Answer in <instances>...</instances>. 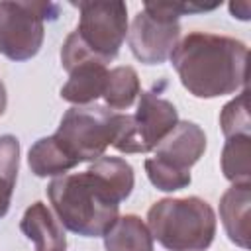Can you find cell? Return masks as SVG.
<instances>
[{"mask_svg":"<svg viewBox=\"0 0 251 251\" xmlns=\"http://www.w3.org/2000/svg\"><path fill=\"white\" fill-rule=\"evenodd\" d=\"M249 90L243 88L235 98H231L220 112V126L224 137L233 135H251V120H249Z\"/></svg>","mask_w":251,"mask_h":251,"instance_id":"18","label":"cell"},{"mask_svg":"<svg viewBox=\"0 0 251 251\" xmlns=\"http://www.w3.org/2000/svg\"><path fill=\"white\" fill-rule=\"evenodd\" d=\"M106 251H153V237L143 220L135 214H126L104 235Z\"/></svg>","mask_w":251,"mask_h":251,"instance_id":"13","label":"cell"},{"mask_svg":"<svg viewBox=\"0 0 251 251\" xmlns=\"http://www.w3.org/2000/svg\"><path fill=\"white\" fill-rule=\"evenodd\" d=\"M222 173L231 184L251 182V135L227 137L222 149Z\"/></svg>","mask_w":251,"mask_h":251,"instance_id":"16","label":"cell"},{"mask_svg":"<svg viewBox=\"0 0 251 251\" xmlns=\"http://www.w3.org/2000/svg\"><path fill=\"white\" fill-rule=\"evenodd\" d=\"M153 151V159L161 165L176 173H190V167L198 163L206 151V133L198 124L178 120L175 129Z\"/></svg>","mask_w":251,"mask_h":251,"instance_id":"9","label":"cell"},{"mask_svg":"<svg viewBox=\"0 0 251 251\" xmlns=\"http://www.w3.org/2000/svg\"><path fill=\"white\" fill-rule=\"evenodd\" d=\"M108 78L106 65L82 63L69 73V80L61 88V98L75 106H88L104 94Z\"/></svg>","mask_w":251,"mask_h":251,"instance_id":"12","label":"cell"},{"mask_svg":"<svg viewBox=\"0 0 251 251\" xmlns=\"http://www.w3.org/2000/svg\"><path fill=\"white\" fill-rule=\"evenodd\" d=\"M20 229L29 241H33L35 251H65L67 249V237H65L61 222L43 202H33L24 212Z\"/></svg>","mask_w":251,"mask_h":251,"instance_id":"10","label":"cell"},{"mask_svg":"<svg viewBox=\"0 0 251 251\" xmlns=\"http://www.w3.org/2000/svg\"><path fill=\"white\" fill-rule=\"evenodd\" d=\"M20 169V141L16 135H0V220L8 214Z\"/></svg>","mask_w":251,"mask_h":251,"instance_id":"17","label":"cell"},{"mask_svg":"<svg viewBox=\"0 0 251 251\" xmlns=\"http://www.w3.org/2000/svg\"><path fill=\"white\" fill-rule=\"evenodd\" d=\"M47 198L61 226L82 237H104L120 218L124 202L92 169L55 176L47 186Z\"/></svg>","mask_w":251,"mask_h":251,"instance_id":"2","label":"cell"},{"mask_svg":"<svg viewBox=\"0 0 251 251\" xmlns=\"http://www.w3.org/2000/svg\"><path fill=\"white\" fill-rule=\"evenodd\" d=\"M249 206L251 186L231 184L220 198V218L231 243L249 249Z\"/></svg>","mask_w":251,"mask_h":251,"instance_id":"11","label":"cell"},{"mask_svg":"<svg viewBox=\"0 0 251 251\" xmlns=\"http://www.w3.org/2000/svg\"><path fill=\"white\" fill-rule=\"evenodd\" d=\"M6 104H8V96H6V86H4V82L0 80V116L4 114V110H6Z\"/></svg>","mask_w":251,"mask_h":251,"instance_id":"20","label":"cell"},{"mask_svg":"<svg viewBox=\"0 0 251 251\" xmlns=\"http://www.w3.org/2000/svg\"><path fill=\"white\" fill-rule=\"evenodd\" d=\"M151 237L169 251H206L216 235V214L198 198H163L147 210Z\"/></svg>","mask_w":251,"mask_h":251,"instance_id":"3","label":"cell"},{"mask_svg":"<svg viewBox=\"0 0 251 251\" xmlns=\"http://www.w3.org/2000/svg\"><path fill=\"white\" fill-rule=\"evenodd\" d=\"M220 2H145L127 29V45L143 65L165 63L180 39L178 18L186 14L212 12Z\"/></svg>","mask_w":251,"mask_h":251,"instance_id":"4","label":"cell"},{"mask_svg":"<svg viewBox=\"0 0 251 251\" xmlns=\"http://www.w3.org/2000/svg\"><path fill=\"white\" fill-rule=\"evenodd\" d=\"M169 59L180 84L196 98H218L247 88L249 49L239 39L192 31L176 43Z\"/></svg>","mask_w":251,"mask_h":251,"instance_id":"1","label":"cell"},{"mask_svg":"<svg viewBox=\"0 0 251 251\" xmlns=\"http://www.w3.org/2000/svg\"><path fill=\"white\" fill-rule=\"evenodd\" d=\"M249 2H231L229 4V12L233 14V18L239 20H249Z\"/></svg>","mask_w":251,"mask_h":251,"instance_id":"19","label":"cell"},{"mask_svg":"<svg viewBox=\"0 0 251 251\" xmlns=\"http://www.w3.org/2000/svg\"><path fill=\"white\" fill-rule=\"evenodd\" d=\"M124 122L126 114L114 112L106 106H73L63 114L53 137L63 151L80 165L104 157V151L114 145L120 135Z\"/></svg>","mask_w":251,"mask_h":251,"instance_id":"5","label":"cell"},{"mask_svg":"<svg viewBox=\"0 0 251 251\" xmlns=\"http://www.w3.org/2000/svg\"><path fill=\"white\" fill-rule=\"evenodd\" d=\"M178 124V112L173 102L163 98L155 88L139 94L133 116L126 114V122L114 145L120 153L153 151Z\"/></svg>","mask_w":251,"mask_h":251,"instance_id":"8","label":"cell"},{"mask_svg":"<svg viewBox=\"0 0 251 251\" xmlns=\"http://www.w3.org/2000/svg\"><path fill=\"white\" fill-rule=\"evenodd\" d=\"M80 18L75 29L84 49L102 65L114 61L127 37V6L120 0L73 2Z\"/></svg>","mask_w":251,"mask_h":251,"instance_id":"7","label":"cell"},{"mask_svg":"<svg viewBox=\"0 0 251 251\" xmlns=\"http://www.w3.org/2000/svg\"><path fill=\"white\" fill-rule=\"evenodd\" d=\"M139 94H141V84H139L137 71L133 67L122 65V67L108 71V78H106V86L102 94L106 108L114 112L127 110Z\"/></svg>","mask_w":251,"mask_h":251,"instance_id":"15","label":"cell"},{"mask_svg":"<svg viewBox=\"0 0 251 251\" xmlns=\"http://www.w3.org/2000/svg\"><path fill=\"white\" fill-rule=\"evenodd\" d=\"M27 165L31 173L39 178L45 176H61L76 167V163L63 151L53 135L37 139L27 153Z\"/></svg>","mask_w":251,"mask_h":251,"instance_id":"14","label":"cell"},{"mask_svg":"<svg viewBox=\"0 0 251 251\" xmlns=\"http://www.w3.org/2000/svg\"><path fill=\"white\" fill-rule=\"evenodd\" d=\"M53 2H0V53L22 63L35 57L45 39V20H55Z\"/></svg>","mask_w":251,"mask_h":251,"instance_id":"6","label":"cell"}]
</instances>
